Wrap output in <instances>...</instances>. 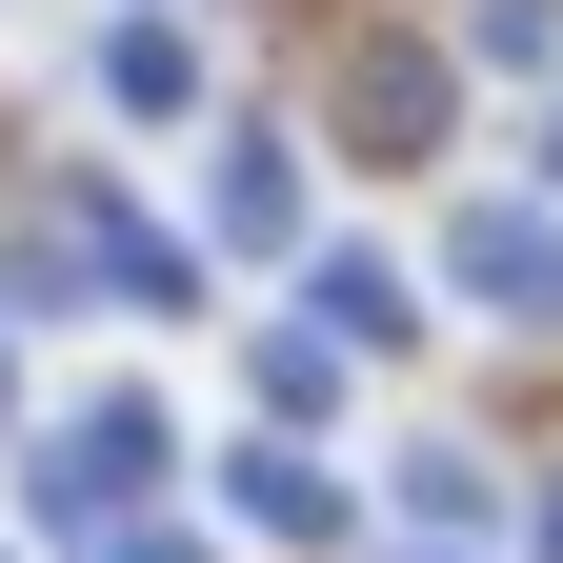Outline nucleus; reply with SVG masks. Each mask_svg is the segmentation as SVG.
<instances>
[{
    "instance_id": "f257e3e1",
    "label": "nucleus",
    "mask_w": 563,
    "mask_h": 563,
    "mask_svg": "<svg viewBox=\"0 0 563 563\" xmlns=\"http://www.w3.org/2000/svg\"><path fill=\"white\" fill-rule=\"evenodd\" d=\"M443 282H463L483 322H563V222H543V201H463V222H443Z\"/></svg>"
},
{
    "instance_id": "f03ea898",
    "label": "nucleus",
    "mask_w": 563,
    "mask_h": 563,
    "mask_svg": "<svg viewBox=\"0 0 563 563\" xmlns=\"http://www.w3.org/2000/svg\"><path fill=\"white\" fill-rule=\"evenodd\" d=\"M101 101H121V121H181V101H201V41H181V21H101Z\"/></svg>"
},
{
    "instance_id": "7ed1b4c3",
    "label": "nucleus",
    "mask_w": 563,
    "mask_h": 563,
    "mask_svg": "<svg viewBox=\"0 0 563 563\" xmlns=\"http://www.w3.org/2000/svg\"><path fill=\"white\" fill-rule=\"evenodd\" d=\"M222 242H242V262L302 242V162H282V141H222Z\"/></svg>"
},
{
    "instance_id": "20e7f679",
    "label": "nucleus",
    "mask_w": 563,
    "mask_h": 563,
    "mask_svg": "<svg viewBox=\"0 0 563 563\" xmlns=\"http://www.w3.org/2000/svg\"><path fill=\"white\" fill-rule=\"evenodd\" d=\"M402 523H463V543L504 523V483H483V443H402Z\"/></svg>"
},
{
    "instance_id": "39448f33",
    "label": "nucleus",
    "mask_w": 563,
    "mask_h": 563,
    "mask_svg": "<svg viewBox=\"0 0 563 563\" xmlns=\"http://www.w3.org/2000/svg\"><path fill=\"white\" fill-rule=\"evenodd\" d=\"M402 322H422V302H402V262L342 242V262H322V342H402Z\"/></svg>"
},
{
    "instance_id": "423d86ee",
    "label": "nucleus",
    "mask_w": 563,
    "mask_h": 563,
    "mask_svg": "<svg viewBox=\"0 0 563 563\" xmlns=\"http://www.w3.org/2000/svg\"><path fill=\"white\" fill-rule=\"evenodd\" d=\"M222 504H242V523H282V543H302V523H342V504H322V483H302V463H282V443H262V463L222 483Z\"/></svg>"
},
{
    "instance_id": "0eeeda50",
    "label": "nucleus",
    "mask_w": 563,
    "mask_h": 563,
    "mask_svg": "<svg viewBox=\"0 0 563 563\" xmlns=\"http://www.w3.org/2000/svg\"><path fill=\"white\" fill-rule=\"evenodd\" d=\"M463 60H563V0H463Z\"/></svg>"
}]
</instances>
